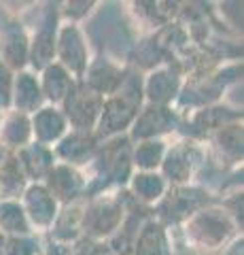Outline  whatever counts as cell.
Here are the masks:
<instances>
[{
	"label": "cell",
	"instance_id": "17",
	"mask_svg": "<svg viewBox=\"0 0 244 255\" xmlns=\"http://www.w3.org/2000/svg\"><path fill=\"white\" fill-rule=\"evenodd\" d=\"M30 32L19 17H13L0 26V62L13 73L28 68Z\"/></svg>",
	"mask_w": 244,
	"mask_h": 255
},
{
	"label": "cell",
	"instance_id": "14",
	"mask_svg": "<svg viewBox=\"0 0 244 255\" xmlns=\"http://www.w3.org/2000/svg\"><path fill=\"white\" fill-rule=\"evenodd\" d=\"M21 209L26 213L34 234H47L53 226V221L58 219L60 209L58 200L53 198L43 183H28V187L23 189L19 198Z\"/></svg>",
	"mask_w": 244,
	"mask_h": 255
},
{
	"label": "cell",
	"instance_id": "6",
	"mask_svg": "<svg viewBox=\"0 0 244 255\" xmlns=\"http://www.w3.org/2000/svg\"><path fill=\"white\" fill-rule=\"evenodd\" d=\"M38 17L34 19L30 32V58L28 68L32 73H41L45 66L56 62V38L60 28V13L58 4L53 2H38L36 6Z\"/></svg>",
	"mask_w": 244,
	"mask_h": 255
},
{
	"label": "cell",
	"instance_id": "33",
	"mask_svg": "<svg viewBox=\"0 0 244 255\" xmlns=\"http://www.w3.org/2000/svg\"><path fill=\"white\" fill-rule=\"evenodd\" d=\"M13 77L15 73L9 70L0 62V113L11 109V90H13Z\"/></svg>",
	"mask_w": 244,
	"mask_h": 255
},
{
	"label": "cell",
	"instance_id": "20",
	"mask_svg": "<svg viewBox=\"0 0 244 255\" xmlns=\"http://www.w3.org/2000/svg\"><path fill=\"white\" fill-rule=\"evenodd\" d=\"M30 126H32V140L45 147L58 145L70 130L62 109L53 105H43L38 111H34L30 115Z\"/></svg>",
	"mask_w": 244,
	"mask_h": 255
},
{
	"label": "cell",
	"instance_id": "28",
	"mask_svg": "<svg viewBox=\"0 0 244 255\" xmlns=\"http://www.w3.org/2000/svg\"><path fill=\"white\" fill-rule=\"evenodd\" d=\"M170 138H151L132 142V166L136 172H160Z\"/></svg>",
	"mask_w": 244,
	"mask_h": 255
},
{
	"label": "cell",
	"instance_id": "7",
	"mask_svg": "<svg viewBox=\"0 0 244 255\" xmlns=\"http://www.w3.org/2000/svg\"><path fill=\"white\" fill-rule=\"evenodd\" d=\"M93 58L87 32L79 23L60 21L58 38H56V62L64 66L77 81H81L89 62Z\"/></svg>",
	"mask_w": 244,
	"mask_h": 255
},
{
	"label": "cell",
	"instance_id": "15",
	"mask_svg": "<svg viewBox=\"0 0 244 255\" xmlns=\"http://www.w3.org/2000/svg\"><path fill=\"white\" fill-rule=\"evenodd\" d=\"M43 185L56 198L60 206L81 202L87 196V177H85L83 168H75V166L62 162L53 164V168L43 181Z\"/></svg>",
	"mask_w": 244,
	"mask_h": 255
},
{
	"label": "cell",
	"instance_id": "19",
	"mask_svg": "<svg viewBox=\"0 0 244 255\" xmlns=\"http://www.w3.org/2000/svg\"><path fill=\"white\" fill-rule=\"evenodd\" d=\"M100 145V140L96 138L93 132H75L68 130L64 134L58 145H53V155H56V162L75 166V168H85L91 159L93 153Z\"/></svg>",
	"mask_w": 244,
	"mask_h": 255
},
{
	"label": "cell",
	"instance_id": "8",
	"mask_svg": "<svg viewBox=\"0 0 244 255\" xmlns=\"http://www.w3.org/2000/svg\"><path fill=\"white\" fill-rule=\"evenodd\" d=\"M236 122H242V111H236L232 107L223 105V102H215V105L195 109L191 113L180 117L176 136L204 142L210 134H215L217 130Z\"/></svg>",
	"mask_w": 244,
	"mask_h": 255
},
{
	"label": "cell",
	"instance_id": "30",
	"mask_svg": "<svg viewBox=\"0 0 244 255\" xmlns=\"http://www.w3.org/2000/svg\"><path fill=\"white\" fill-rule=\"evenodd\" d=\"M0 234L4 236H32V228L19 200H0Z\"/></svg>",
	"mask_w": 244,
	"mask_h": 255
},
{
	"label": "cell",
	"instance_id": "26",
	"mask_svg": "<svg viewBox=\"0 0 244 255\" xmlns=\"http://www.w3.org/2000/svg\"><path fill=\"white\" fill-rule=\"evenodd\" d=\"M15 157H17L28 183H43L45 177L49 174V170L53 168V164H56L53 149L41 145V142H34V140L23 149H19L15 153Z\"/></svg>",
	"mask_w": 244,
	"mask_h": 255
},
{
	"label": "cell",
	"instance_id": "12",
	"mask_svg": "<svg viewBox=\"0 0 244 255\" xmlns=\"http://www.w3.org/2000/svg\"><path fill=\"white\" fill-rule=\"evenodd\" d=\"M185 85V75L174 64H160L143 75V96L145 105L172 107Z\"/></svg>",
	"mask_w": 244,
	"mask_h": 255
},
{
	"label": "cell",
	"instance_id": "32",
	"mask_svg": "<svg viewBox=\"0 0 244 255\" xmlns=\"http://www.w3.org/2000/svg\"><path fill=\"white\" fill-rule=\"evenodd\" d=\"M100 6V2H87V0H70V2H62L58 4V13H60V21L64 23H79L83 26V21Z\"/></svg>",
	"mask_w": 244,
	"mask_h": 255
},
{
	"label": "cell",
	"instance_id": "3",
	"mask_svg": "<svg viewBox=\"0 0 244 255\" xmlns=\"http://www.w3.org/2000/svg\"><path fill=\"white\" fill-rule=\"evenodd\" d=\"M134 209L138 206L130 200L125 189L102 191V194L85 198L81 213L83 241L93 245H104L106 241H111Z\"/></svg>",
	"mask_w": 244,
	"mask_h": 255
},
{
	"label": "cell",
	"instance_id": "29",
	"mask_svg": "<svg viewBox=\"0 0 244 255\" xmlns=\"http://www.w3.org/2000/svg\"><path fill=\"white\" fill-rule=\"evenodd\" d=\"M28 187V179L15 153H6L0 162V200H19L23 189Z\"/></svg>",
	"mask_w": 244,
	"mask_h": 255
},
{
	"label": "cell",
	"instance_id": "9",
	"mask_svg": "<svg viewBox=\"0 0 244 255\" xmlns=\"http://www.w3.org/2000/svg\"><path fill=\"white\" fill-rule=\"evenodd\" d=\"M244 128L242 122L230 124L217 130L215 134L204 140L208 162L219 166L221 170H242V159H244Z\"/></svg>",
	"mask_w": 244,
	"mask_h": 255
},
{
	"label": "cell",
	"instance_id": "22",
	"mask_svg": "<svg viewBox=\"0 0 244 255\" xmlns=\"http://www.w3.org/2000/svg\"><path fill=\"white\" fill-rule=\"evenodd\" d=\"M130 15L134 17V23L143 28V34H153L162 26L174 21L180 11V2H130Z\"/></svg>",
	"mask_w": 244,
	"mask_h": 255
},
{
	"label": "cell",
	"instance_id": "18",
	"mask_svg": "<svg viewBox=\"0 0 244 255\" xmlns=\"http://www.w3.org/2000/svg\"><path fill=\"white\" fill-rule=\"evenodd\" d=\"M130 255H174L170 228L157 221L153 215H147L136 230Z\"/></svg>",
	"mask_w": 244,
	"mask_h": 255
},
{
	"label": "cell",
	"instance_id": "5",
	"mask_svg": "<svg viewBox=\"0 0 244 255\" xmlns=\"http://www.w3.org/2000/svg\"><path fill=\"white\" fill-rule=\"evenodd\" d=\"M217 196L208 187L200 183H189V185L168 187L166 196L162 198L151 215L162 221L166 228H180V223L187 221L195 211L204 209L206 204H212Z\"/></svg>",
	"mask_w": 244,
	"mask_h": 255
},
{
	"label": "cell",
	"instance_id": "16",
	"mask_svg": "<svg viewBox=\"0 0 244 255\" xmlns=\"http://www.w3.org/2000/svg\"><path fill=\"white\" fill-rule=\"evenodd\" d=\"M128 70V64L119 62L113 55H93L87 70H85L83 79L79 83L85 85L89 92L98 94L100 98H108L117 92L121 79Z\"/></svg>",
	"mask_w": 244,
	"mask_h": 255
},
{
	"label": "cell",
	"instance_id": "31",
	"mask_svg": "<svg viewBox=\"0 0 244 255\" xmlns=\"http://www.w3.org/2000/svg\"><path fill=\"white\" fill-rule=\"evenodd\" d=\"M38 236H4L0 234V255H41Z\"/></svg>",
	"mask_w": 244,
	"mask_h": 255
},
{
	"label": "cell",
	"instance_id": "21",
	"mask_svg": "<svg viewBox=\"0 0 244 255\" xmlns=\"http://www.w3.org/2000/svg\"><path fill=\"white\" fill-rule=\"evenodd\" d=\"M168 187L170 185L160 172H136L134 170L128 185H125V191H128L130 200L136 204L138 209L153 211L157 202L166 196Z\"/></svg>",
	"mask_w": 244,
	"mask_h": 255
},
{
	"label": "cell",
	"instance_id": "27",
	"mask_svg": "<svg viewBox=\"0 0 244 255\" xmlns=\"http://www.w3.org/2000/svg\"><path fill=\"white\" fill-rule=\"evenodd\" d=\"M81 213H83V200L62 206L58 219L53 221L51 230L47 232V238L53 243L66 245V247H77L83 241L81 234Z\"/></svg>",
	"mask_w": 244,
	"mask_h": 255
},
{
	"label": "cell",
	"instance_id": "23",
	"mask_svg": "<svg viewBox=\"0 0 244 255\" xmlns=\"http://www.w3.org/2000/svg\"><path fill=\"white\" fill-rule=\"evenodd\" d=\"M45 105L38 75L30 68L19 70L13 77V90H11V109L19 111L23 115H32Z\"/></svg>",
	"mask_w": 244,
	"mask_h": 255
},
{
	"label": "cell",
	"instance_id": "13",
	"mask_svg": "<svg viewBox=\"0 0 244 255\" xmlns=\"http://www.w3.org/2000/svg\"><path fill=\"white\" fill-rule=\"evenodd\" d=\"M102 100L104 98H100L98 94L89 92L85 85L77 83L75 90L70 92L66 96V100L60 105L70 130H75V132H93L96 130Z\"/></svg>",
	"mask_w": 244,
	"mask_h": 255
},
{
	"label": "cell",
	"instance_id": "11",
	"mask_svg": "<svg viewBox=\"0 0 244 255\" xmlns=\"http://www.w3.org/2000/svg\"><path fill=\"white\" fill-rule=\"evenodd\" d=\"M178 126H180V115L174 111V107L143 105V109L138 111V115L130 128L128 136L132 142L151 140V138H172L176 136Z\"/></svg>",
	"mask_w": 244,
	"mask_h": 255
},
{
	"label": "cell",
	"instance_id": "25",
	"mask_svg": "<svg viewBox=\"0 0 244 255\" xmlns=\"http://www.w3.org/2000/svg\"><path fill=\"white\" fill-rule=\"evenodd\" d=\"M36 75H38V83H41L45 105H53V107H60L62 102L66 100V96L73 92L75 85L79 83L58 62H51L49 66H45L41 73H36Z\"/></svg>",
	"mask_w": 244,
	"mask_h": 255
},
{
	"label": "cell",
	"instance_id": "10",
	"mask_svg": "<svg viewBox=\"0 0 244 255\" xmlns=\"http://www.w3.org/2000/svg\"><path fill=\"white\" fill-rule=\"evenodd\" d=\"M140 109H143V105L125 98L121 94H113L108 98H104L102 100L100 115H98L96 130H93L96 138L102 142V140L128 134Z\"/></svg>",
	"mask_w": 244,
	"mask_h": 255
},
{
	"label": "cell",
	"instance_id": "1",
	"mask_svg": "<svg viewBox=\"0 0 244 255\" xmlns=\"http://www.w3.org/2000/svg\"><path fill=\"white\" fill-rule=\"evenodd\" d=\"M180 234L195 255H223L242 238V230L215 200L180 223Z\"/></svg>",
	"mask_w": 244,
	"mask_h": 255
},
{
	"label": "cell",
	"instance_id": "4",
	"mask_svg": "<svg viewBox=\"0 0 244 255\" xmlns=\"http://www.w3.org/2000/svg\"><path fill=\"white\" fill-rule=\"evenodd\" d=\"M208 157L204 142L183 136H172L166 155H163V162L160 166V174L166 179L170 187L189 185V183H195V177L202 172Z\"/></svg>",
	"mask_w": 244,
	"mask_h": 255
},
{
	"label": "cell",
	"instance_id": "2",
	"mask_svg": "<svg viewBox=\"0 0 244 255\" xmlns=\"http://www.w3.org/2000/svg\"><path fill=\"white\" fill-rule=\"evenodd\" d=\"M87 177V196H96L102 191L125 189L130 177L134 174L132 166V140L128 134L117 138L102 140L93 159L83 168Z\"/></svg>",
	"mask_w": 244,
	"mask_h": 255
},
{
	"label": "cell",
	"instance_id": "24",
	"mask_svg": "<svg viewBox=\"0 0 244 255\" xmlns=\"http://www.w3.org/2000/svg\"><path fill=\"white\" fill-rule=\"evenodd\" d=\"M32 142V126L30 115H23L19 111H4L0 113V147L6 153H17L19 149Z\"/></svg>",
	"mask_w": 244,
	"mask_h": 255
}]
</instances>
